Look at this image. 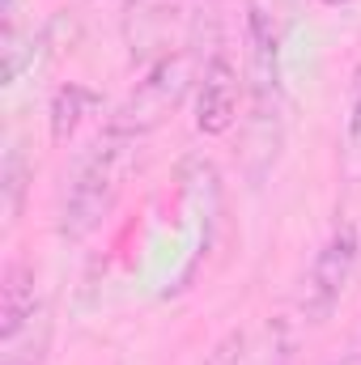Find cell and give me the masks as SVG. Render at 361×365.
<instances>
[{
	"label": "cell",
	"instance_id": "6da1fadb",
	"mask_svg": "<svg viewBox=\"0 0 361 365\" xmlns=\"http://www.w3.org/2000/svg\"><path fill=\"white\" fill-rule=\"evenodd\" d=\"M136 140L128 136H102L90 153L77 162L73 179H68V191L60 200V217H56V230L64 242H86L93 230L111 217L123 182H128V170H132V153Z\"/></svg>",
	"mask_w": 361,
	"mask_h": 365
},
{
	"label": "cell",
	"instance_id": "7a4b0ae2",
	"mask_svg": "<svg viewBox=\"0 0 361 365\" xmlns=\"http://www.w3.org/2000/svg\"><path fill=\"white\" fill-rule=\"evenodd\" d=\"M200 68H204L200 51H187V47H179L166 60H158L153 68H145L136 90L111 110L106 132L111 136H128V140H141V136L158 132L166 119H175V110L195 93Z\"/></svg>",
	"mask_w": 361,
	"mask_h": 365
},
{
	"label": "cell",
	"instance_id": "3957f363",
	"mask_svg": "<svg viewBox=\"0 0 361 365\" xmlns=\"http://www.w3.org/2000/svg\"><path fill=\"white\" fill-rule=\"evenodd\" d=\"M357 264H361V234L353 221H340L319 242L310 268L298 284V319L310 323V327H323L340 310V302H345V293L357 276Z\"/></svg>",
	"mask_w": 361,
	"mask_h": 365
},
{
	"label": "cell",
	"instance_id": "277c9868",
	"mask_svg": "<svg viewBox=\"0 0 361 365\" xmlns=\"http://www.w3.org/2000/svg\"><path fill=\"white\" fill-rule=\"evenodd\" d=\"M298 21V0H243V26L255 73V106L280 102V47Z\"/></svg>",
	"mask_w": 361,
	"mask_h": 365
},
{
	"label": "cell",
	"instance_id": "5b68a950",
	"mask_svg": "<svg viewBox=\"0 0 361 365\" xmlns=\"http://www.w3.org/2000/svg\"><path fill=\"white\" fill-rule=\"evenodd\" d=\"M179 0H128L123 4V21H119V34H123V47H128V60L132 68H153L158 60L175 56L179 47Z\"/></svg>",
	"mask_w": 361,
	"mask_h": 365
},
{
	"label": "cell",
	"instance_id": "8992f818",
	"mask_svg": "<svg viewBox=\"0 0 361 365\" xmlns=\"http://www.w3.org/2000/svg\"><path fill=\"white\" fill-rule=\"evenodd\" d=\"M238 106H243V81H238V68L225 51H213L200 68V81H195V132L200 136H225L234 123H238Z\"/></svg>",
	"mask_w": 361,
	"mask_h": 365
},
{
	"label": "cell",
	"instance_id": "52a82bcc",
	"mask_svg": "<svg viewBox=\"0 0 361 365\" xmlns=\"http://www.w3.org/2000/svg\"><path fill=\"white\" fill-rule=\"evenodd\" d=\"M39 310H43V302L34 289V268L13 255L0 272V344L17 340L39 319Z\"/></svg>",
	"mask_w": 361,
	"mask_h": 365
},
{
	"label": "cell",
	"instance_id": "ba28073f",
	"mask_svg": "<svg viewBox=\"0 0 361 365\" xmlns=\"http://www.w3.org/2000/svg\"><path fill=\"white\" fill-rule=\"evenodd\" d=\"M98 106H102L98 90L81 86V81H64L47 98V136H51V145H68Z\"/></svg>",
	"mask_w": 361,
	"mask_h": 365
},
{
	"label": "cell",
	"instance_id": "9c48e42d",
	"mask_svg": "<svg viewBox=\"0 0 361 365\" xmlns=\"http://www.w3.org/2000/svg\"><path fill=\"white\" fill-rule=\"evenodd\" d=\"M30 179H34V166L26 158V149L17 140H9L4 149V166H0V217H4V230H13L26 212V195H30Z\"/></svg>",
	"mask_w": 361,
	"mask_h": 365
},
{
	"label": "cell",
	"instance_id": "30bf717a",
	"mask_svg": "<svg viewBox=\"0 0 361 365\" xmlns=\"http://www.w3.org/2000/svg\"><path fill=\"white\" fill-rule=\"evenodd\" d=\"M47 47V30H26V26H4V43H0V51H4V86H17L21 81V73L26 68H34V60H39V51Z\"/></svg>",
	"mask_w": 361,
	"mask_h": 365
},
{
	"label": "cell",
	"instance_id": "8fae6325",
	"mask_svg": "<svg viewBox=\"0 0 361 365\" xmlns=\"http://www.w3.org/2000/svg\"><path fill=\"white\" fill-rule=\"evenodd\" d=\"M26 331H30V344H21V340H9V344H4V365H43L47 361V344H51L47 310H39V319H34Z\"/></svg>",
	"mask_w": 361,
	"mask_h": 365
},
{
	"label": "cell",
	"instance_id": "7c38bea8",
	"mask_svg": "<svg viewBox=\"0 0 361 365\" xmlns=\"http://www.w3.org/2000/svg\"><path fill=\"white\" fill-rule=\"evenodd\" d=\"M345 149L353 162H361V60L349 73V93H345Z\"/></svg>",
	"mask_w": 361,
	"mask_h": 365
},
{
	"label": "cell",
	"instance_id": "4fadbf2b",
	"mask_svg": "<svg viewBox=\"0 0 361 365\" xmlns=\"http://www.w3.org/2000/svg\"><path fill=\"white\" fill-rule=\"evenodd\" d=\"M247 349H251V336L243 327H230L213 340V349L204 353L200 365H247Z\"/></svg>",
	"mask_w": 361,
	"mask_h": 365
},
{
	"label": "cell",
	"instance_id": "5bb4252c",
	"mask_svg": "<svg viewBox=\"0 0 361 365\" xmlns=\"http://www.w3.org/2000/svg\"><path fill=\"white\" fill-rule=\"evenodd\" d=\"M268 365H293V344H289V336H285V331L276 336V349H272V361Z\"/></svg>",
	"mask_w": 361,
	"mask_h": 365
},
{
	"label": "cell",
	"instance_id": "9a60e30c",
	"mask_svg": "<svg viewBox=\"0 0 361 365\" xmlns=\"http://www.w3.org/2000/svg\"><path fill=\"white\" fill-rule=\"evenodd\" d=\"M332 365H361V349H353V353H345L340 361H332Z\"/></svg>",
	"mask_w": 361,
	"mask_h": 365
},
{
	"label": "cell",
	"instance_id": "2e32d148",
	"mask_svg": "<svg viewBox=\"0 0 361 365\" xmlns=\"http://www.w3.org/2000/svg\"><path fill=\"white\" fill-rule=\"evenodd\" d=\"M319 4H323V9H349L353 0H319Z\"/></svg>",
	"mask_w": 361,
	"mask_h": 365
}]
</instances>
